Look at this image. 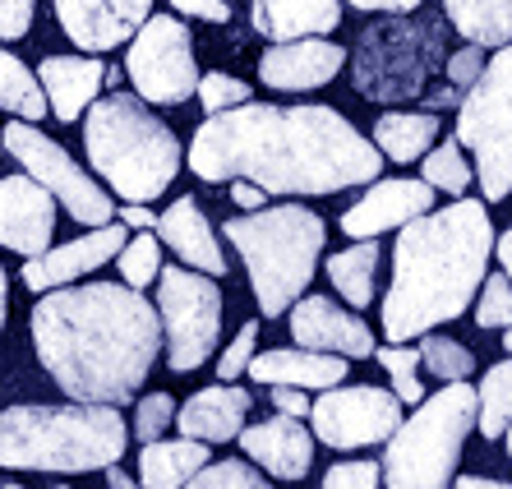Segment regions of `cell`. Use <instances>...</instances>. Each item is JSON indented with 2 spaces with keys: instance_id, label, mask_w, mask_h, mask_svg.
<instances>
[{
  "instance_id": "6da1fadb",
  "label": "cell",
  "mask_w": 512,
  "mask_h": 489,
  "mask_svg": "<svg viewBox=\"0 0 512 489\" xmlns=\"http://www.w3.org/2000/svg\"><path fill=\"white\" fill-rule=\"evenodd\" d=\"M190 171L213 185L250 180L263 194H337L379 180L383 153L337 107L245 102L199 125Z\"/></svg>"
},
{
  "instance_id": "8d00e7d4",
  "label": "cell",
  "mask_w": 512,
  "mask_h": 489,
  "mask_svg": "<svg viewBox=\"0 0 512 489\" xmlns=\"http://www.w3.org/2000/svg\"><path fill=\"white\" fill-rule=\"evenodd\" d=\"M471 305H476L480 328H512V282L503 273H485Z\"/></svg>"
},
{
  "instance_id": "7402d4cb",
  "label": "cell",
  "mask_w": 512,
  "mask_h": 489,
  "mask_svg": "<svg viewBox=\"0 0 512 489\" xmlns=\"http://www.w3.org/2000/svg\"><path fill=\"white\" fill-rule=\"evenodd\" d=\"M37 84H42V97H47L51 116L74 125V120L102 97L107 65L97 56H47L37 65Z\"/></svg>"
},
{
  "instance_id": "816d5d0a",
  "label": "cell",
  "mask_w": 512,
  "mask_h": 489,
  "mask_svg": "<svg viewBox=\"0 0 512 489\" xmlns=\"http://www.w3.org/2000/svg\"><path fill=\"white\" fill-rule=\"evenodd\" d=\"M107 489H143V485L134 476H125V471H120V462H116V466H107Z\"/></svg>"
},
{
  "instance_id": "836d02e7",
  "label": "cell",
  "mask_w": 512,
  "mask_h": 489,
  "mask_svg": "<svg viewBox=\"0 0 512 489\" xmlns=\"http://www.w3.org/2000/svg\"><path fill=\"white\" fill-rule=\"evenodd\" d=\"M374 360L383 365V374L393 379V397L402 406H416V402H425V388H420V351L416 346H397V342H388V346H374Z\"/></svg>"
},
{
  "instance_id": "4dcf8cb0",
  "label": "cell",
  "mask_w": 512,
  "mask_h": 489,
  "mask_svg": "<svg viewBox=\"0 0 512 489\" xmlns=\"http://www.w3.org/2000/svg\"><path fill=\"white\" fill-rule=\"evenodd\" d=\"M508 425H512V356L489 365L476 388V430L485 439H503Z\"/></svg>"
},
{
  "instance_id": "db71d44e",
  "label": "cell",
  "mask_w": 512,
  "mask_h": 489,
  "mask_svg": "<svg viewBox=\"0 0 512 489\" xmlns=\"http://www.w3.org/2000/svg\"><path fill=\"white\" fill-rule=\"evenodd\" d=\"M503 346H508V356H512V328H503Z\"/></svg>"
},
{
  "instance_id": "5b68a950",
  "label": "cell",
  "mask_w": 512,
  "mask_h": 489,
  "mask_svg": "<svg viewBox=\"0 0 512 489\" xmlns=\"http://www.w3.org/2000/svg\"><path fill=\"white\" fill-rule=\"evenodd\" d=\"M84 148L107 190H116L125 203H153L157 194H167L185 162L171 125L157 120L134 93L97 97L84 111Z\"/></svg>"
},
{
  "instance_id": "7bdbcfd3",
  "label": "cell",
  "mask_w": 512,
  "mask_h": 489,
  "mask_svg": "<svg viewBox=\"0 0 512 489\" xmlns=\"http://www.w3.org/2000/svg\"><path fill=\"white\" fill-rule=\"evenodd\" d=\"M33 10H37V0H0V37L19 42L33 28Z\"/></svg>"
},
{
  "instance_id": "e575fe53",
  "label": "cell",
  "mask_w": 512,
  "mask_h": 489,
  "mask_svg": "<svg viewBox=\"0 0 512 489\" xmlns=\"http://www.w3.org/2000/svg\"><path fill=\"white\" fill-rule=\"evenodd\" d=\"M116 268H120V282H125V287L143 291L157 273H162V240H157L153 231L130 236L125 245H120V254H116Z\"/></svg>"
},
{
  "instance_id": "3957f363",
  "label": "cell",
  "mask_w": 512,
  "mask_h": 489,
  "mask_svg": "<svg viewBox=\"0 0 512 489\" xmlns=\"http://www.w3.org/2000/svg\"><path fill=\"white\" fill-rule=\"evenodd\" d=\"M494 259V222L480 199L429 208L397 231L393 282L383 296V337L416 342L443 323L462 319Z\"/></svg>"
},
{
  "instance_id": "ac0fdd59",
  "label": "cell",
  "mask_w": 512,
  "mask_h": 489,
  "mask_svg": "<svg viewBox=\"0 0 512 489\" xmlns=\"http://www.w3.org/2000/svg\"><path fill=\"white\" fill-rule=\"evenodd\" d=\"M291 337L305 351H328V356H342V360L374 356V333L365 328V319L333 305L328 296H300L291 305Z\"/></svg>"
},
{
  "instance_id": "8992f818",
  "label": "cell",
  "mask_w": 512,
  "mask_h": 489,
  "mask_svg": "<svg viewBox=\"0 0 512 489\" xmlns=\"http://www.w3.org/2000/svg\"><path fill=\"white\" fill-rule=\"evenodd\" d=\"M222 231L245 259L263 319H277L305 296L323 259V240H328L323 217L305 203H277V208L231 217Z\"/></svg>"
},
{
  "instance_id": "7a4b0ae2",
  "label": "cell",
  "mask_w": 512,
  "mask_h": 489,
  "mask_svg": "<svg viewBox=\"0 0 512 489\" xmlns=\"http://www.w3.org/2000/svg\"><path fill=\"white\" fill-rule=\"evenodd\" d=\"M33 351L70 402L125 406L162 351L157 305L125 282H74L37 296Z\"/></svg>"
},
{
  "instance_id": "ffe728a7",
  "label": "cell",
  "mask_w": 512,
  "mask_h": 489,
  "mask_svg": "<svg viewBox=\"0 0 512 489\" xmlns=\"http://www.w3.org/2000/svg\"><path fill=\"white\" fill-rule=\"evenodd\" d=\"M240 453L277 480H305L314 466V434L296 416H268L236 434Z\"/></svg>"
},
{
  "instance_id": "603a6c76",
  "label": "cell",
  "mask_w": 512,
  "mask_h": 489,
  "mask_svg": "<svg viewBox=\"0 0 512 489\" xmlns=\"http://www.w3.org/2000/svg\"><path fill=\"white\" fill-rule=\"evenodd\" d=\"M245 416H250V393L240 383H213L176 406V430L213 448V443L236 439L245 430Z\"/></svg>"
},
{
  "instance_id": "9a60e30c",
  "label": "cell",
  "mask_w": 512,
  "mask_h": 489,
  "mask_svg": "<svg viewBox=\"0 0 512 489\" xmlns=\"http://www.w3.org/2000/svg\"><path fill=\"white\" fill-rule=\"evenodd\" d=\"M434 208V190L425 180L393 176V180H370V190L360 194L351 208L342 213V236L351 240H379L383 231H402L406 222H416L420 213Z\"/></svg>"
},
{
  "instance_id": "2e32d148",
  "label": "cell",
  "mask_w": 512,
  "mask_h": 489,
  "mask_svg": "<svg viewBox=\"0 0 512 489\" xmlns=\"http://www.w3.org/2000/svg\"><path fill=\"white\" fill-rule=\"evenodd\" d=\"M148 14H153V0H56L65 37L88 56L125 47Z\"/></svg>"
},
{
  "instance_id": "74e56055",
  "label": "cell",
  "mask_w": 512,
  "mask_h": 489,
  "mask_svg": "<svg viewBox=\"0 0 512 489\" xmlns=\"http://www.w3.org/2000/svg\"><path fill=\"white\" fill-rule=\"evenodd\" d=\"M194 97L203 102V111H208V116H222V111H231V107H245L254 93H250V84H245V79H236V74H199Z\"/></svg>"
},
{
  "instance_id": "e0dca14e",
  "label": "cell",
  "mask_w": 512,
  "mask_h": 489,
  "mask_svg": "<svg viewBox=\"0 0 512 489\" xmlns=\"http://www.w3.org/2000/svg\"><path fill=\"white\" fill-rule=\"evenodd\" d=\"M51 236H56V199L24 171L0 176V245L33 259L51 250Z\"/></svg>"
},
{
  "instance_id": "9f6ffc18",
  "label": "cell",
  "mask_w": 512,
  "mask_h": 489,
  "mask_svg": "<svg viewBox=\"0 0 512 489\" xmlns=\"http://www.w3.org/2000/svg\"><path fill=\"white\" fill-rule=\"evenodd\" d=\"M0 489H24V485H0Z\"/></svg>"
},
{
  "instance_id": "83f0119b",
  "label": "cell",
  "mask_w": 512,
  "mask_h": 489,
  "mask_svg": "<svg viewBox=\"0 0 512 489\" xmlns=\"http://www.w3.org/2000/svg\"><path fill=\"white\" fill-rule=\"evenodd\" d=\"M448 24L471 47H508L512 42V0H443Z\"/></svg>"
},
{
  "instance_id": "8fae6325",
  "label": "cell",
  "mask_w": 512,
  "mask_h": 489,
  "mask_svg": "<svg viewBox=\"0 0 512 489\" xmlns=\"http://www.w3.org/2000/svg\"><path fill=\"white\" fill-rule=\"evenodd\" d=\"M0 148L24 167V176H33L37 185L56 199L79 227H107V222H116V203H111V194L102 190V185H97V180L88 176V171L79 167L56 139H51V134L37 130V125H28V120H10L5 134H0Z\"/></svg>"
},
{
  "instance_id": "484cf974",
  "label": "cell",
  "mask_w": 512,
  "mask_h": 489,
  "mask_svg": "<svg viewBox=\"0 0 512 489\" xmlns=\"http://www.w3.org/2000/svg\"><path fill=\"white\" fill-rule=\"evenodd\" d=\"M213 462L208 443L199 439H153L143 443L139 453V485L143 489H180L190 476H199L203 466Z\"/></svg>"
},
{
  "instance_id": "6f0895ef",
  "label": "cell",
  "mask_w": 512,
  "mask_h": 489,
  "mask_svg": "<svg viewBox=\"0 0 512 489\" xmlns=\"http://www.w3.org/2000/svg\"><path fill=\"white\" fill-rule=\"evenodd\" d=\"M56 489H70V485H56Z\"/></svg>"
},
{
  "instance_id": "cb8c5ba5",
  "label": "cell",
  "mask_w": 512,
  "mask_h": 489,
  "mask_svg": "<svg viewBox=\"0 0 512 489\" xmlns=\"http://www.w3.org/2000/svg\"><path fill=\"white\" fill-rule=\"evenodd\" d=\"M250 374L254 383H286V388H305V393H323V388H337L346 379V360L342 356H328V351H305V346H277V351H254L250 360Z\"/></svg>"
},
{
  "instance_id": "d4e9b609",
  "label": "cell",
  "mask_w": 512,
  "mask_h": 489,
  "mask_svg": "<svg viewBox=\"0 0 512 489\" xmlns=\"http://www.w3.org/2000/svg\"><path fill=\"white\" fill-rule=\"evenodd\" d=\"M254 33L268 42H296V37H328L342 24V0H254Z\"/></svg>"
},
{
  "instance_id": "9c48e42d",
  "label": "cell",
  "mask_w": 512,
  "mask_h": 489,
  "mask_svg": "<svg viewBox=\"0 0 512 489\" xmlns=\"http://www.w3.org/2000/svg\"><path fill=\"white\" fill-rule=\"evenodd\" d=\"M443 65V28L434 19H388L360 33L356 88L370 102H411Z\"/></svg>"
},
{
  "instance_id": "681fc988",
  "label": "cell",
  "mask_w": 512,
  "mask_h": 489,
  "mask_svg": "<svg viewBox=\"0 0 512 489\" xmlns=\"http://www.w3.org/2000/svg\"><path fill=\"white\" fill-rule=\"evenodd\" d=\"M494 259H499V273L512 282V227L503 236H494Z\"/></svg>"
},
{
  "instance_id": "7dc6e473",
  "label": "cell",
  "mask_w": 512,
  "mask_h": 489,
  "mask_svg": "<svg viewBox=\"0 0 512 489\" xmlns=\"http://www.w3.org/2000/svg\"><path fill=\"white\" fill-rule=\"evenodd\" d=\"M351 10H365V14H411L420 10L425 0H346Z\"/></svg>"
},
{
  "instance_id": "44dd1931",
  "label": "cell",
  "mask_w": 512,
  "mask_h": 489,
  "mask_svg": "<svg viewBox=\"0 0 512 489\" xmlns=\"http://www.w3.org/2000/svg\"><path fill=\"white\" fill-rule=\"evenodd\" d=\"M153 231L185 268H194L203 277H227V254L217 245L213 222L203 217V208L194 199H176L167 213H157Z\"/></svg>"
},
{
  "instance_id": "d6a6232c",
  "label": "cell",
  "mask_w": 512,
  "mask_h": 489,
  "mask_svg": "<svg viewBox=\"0 0 512 489\" xmlns=\"http://www.w3.org/2000/svg\"><path fill=\"white\" fill-rule=\"evenodd\" d=\"M416 351H420V370H429L443 383H462L476 374V356H471L462 342H453V337H443V333H425Z\"/></svg>"
},
{
  "instance_id": "52a82bcc",
  "label": "cell",
  "mask_w": 512,
  "mask_h": 489,
  "mask_svg": "<svg viewBox=\"0 0 512 489\" xmlns=\"http://www.w3.org/2000/svg\"><path fill=\"white\" fill-rule=\"evenodd\" d=\"M476 430V388L443 383L434 397L416 402L383 448L379 476L388 489H448L457 480L466 434Z\"/></svg>"
},
{
  "instance_id": "ba28073f",
  "label": "cell",
  "mask_w": 512,
  "mask_h": 489,
  "mask_svg": "<svg viewBox=\"0 0 512 489\" xmlns=\"http://www.w3.org/2000/svg\"><path fill=\"white\" fill-rule=\"evenodd\" d=\"M457 144L476 162L485 203L512 194V42L485 60L480 79L457 102Z\"/></svg>"
},
{
  "instance_id": "d590c367",
  "label": "cell",
  "mask_w": 512,
  "mask_h": 489,
  "mask_svg": "<svg viewBox=\"0 0 512 489\" xmlns=\"http://www.w3.org/2000/svg\"><path fill=\"white\" fill-rule=\"evenodd\" d=\"M180 489H273L263 480V471H254L250 462L227 457V462H208L199 476H190Z\"/></svg>"
},
{
  "instance_id": "7c38bea8",
  "label": "cell",
  "mask_w": 512,
  "mask_h": 489,
  "mask_svg": "<svg viewBox=\"0 0 512 489\" xmlns=\"http://www.w3.org/2000/svg\"><path fill=\"white\" fill-rule=\"evenodd\" d=\"M125 74L134 84V97L148 107H180L199 88V60H194V37L176 14H148L139 33L130 37Z\"/></svg>"
},
{
  "instance_id": "f546056e",
  "label": "cell",
  "mask_w": 512,
  "mask_h": 489,
  "mask_svg": "<svg viewBox=\"0 0 512 489\" xmlns=\"http://www.w3.org/2000/svg\"><path fill=\"white\" fill-rule=\"evenodd\" d=\"M0 111H10V116L28 120V125L47 116V97H42L37 74L5 47H0Z\"/></svg>"
},
{
  "instance_id": "f35d334b",
  "label": "cell",
  "mask_w": 512,
  "mask_h": 489,
  "mask_svg": "<svg viewBox=\"0 0 512 489\" xmlns=\"http://www.w3.org/2000/svg\"><path fill=\"white\" fill-rule=\"evenodd\" d=\"M171 425H176V397H171V393L139 397V406H134V439L153 443V439H162Z\"/></svg>"
},
{
  "instance_id": "30bf717a",
  "label": "cell",
  "mask_w": 512,
  "mask_h": 489,
  "mask_svg": "<svg viewBox=\"0 0 512 489\" xmlns=\"http://www.w3.org/2000/svg\"><path fill=\"white\" fill-rule=\"evenodd\" d=\"M157 323H162V346L167 365L176 374H194L208 365L222 337V287L217 277H203L194 268H167L157 273Z\"/></svg>"
},
{
  "instance_id": "4fadbf2b",
  "label": "cell",
  "mask_w": 512,
  "mask_h": 489,
  "mask_svg": "<svg viewBox=\"0 0 512 489\" xmlns=\"http://www.w3.org/2000/svg\"><path fill=\"white\" fill-rule=\"evenodd\" d=\"M310 420L314 443L333 453H356L393 439V430L402 425V402L374 383H337L323 388L319 402H310Z\"/></svg>"
},
{
  "instance_id": "bcb514c9",
  "label": "cell",
  "mask_w": 512,
  "mask_h": 489,
  "mask_svg": "<svg viewBox=\"0 0 512 489\" xmlns=\"http://www.w3.org/2000/svg\"><path fill=\"white\" fill-rule=\"evenodd\" d=\"M116 222L125 231H153L157 227V213L148 208V203H120V208H116Z\"/></svg>"
},
{
  "instance_id": "1f68e13d",
  "label": "cell",
  "mask_w": 512,
  "mask_h": 489,
  "mask_svg": "<svg viewBox=\"0 0 512 489\" xmlns=\"http://www.w3.org/2000/svg\"><path fill=\"white\" fill-rule=\"evenodd\" d=\"M420 180H425L434 194H457V199H462V194L471 190L476 171H471L466 148L457 144V139H443V144H434L420 157Z\"/></svg>"
},
{
  "instance_id": "d6986e66",
  "label": "cell",
  "mask_w": 512,
  "mask_h": 489,
  "mask_svg": "<svg viewBox=\"0 0 512 489\" xmlns=\"http://www.w3.org/2000/svg\"><path fill=\"white\" fill-rule=\"evenodd\" d=\"M346 65V51L328 37H296V42H273L259 56L263 88L277 93H310V88L333 84L337 70Z\"/></svg>"
},
{
  "instance_id": "f5cc1de1",
  "label": "cell",
  "mask_w": 512,
  "mask_h": 489,
  "mask_svg": "<svg viewBox=\"0 0 512 489\" xmlns=\"http://www.w3.org/2000/svg\"><path fill=\"white\" fill-rule=\"evenodd\" d=\"M5 319H10V282H5V268H0V333H5Z\"/></svg>"
},
{
  "instance_id": "ab89813d",
  "label": "cell",
  "mask_w": 512,
  "mask_h": 489,
  "mask_svg": "<svg viewBox=\"0 0 512 489\" xmlns=\"http://www.w3.org/2000/svg\"><path fill=\"white\" fill-rule=\"evenodd\" d=\"M254 342H259V319L240 323L236 342H231L227 351H222V360H217V379L231 383V379H240V374L250 370V360H254Z\"/></svg>"
},
{
  "instance_id": "277c9868",
  "label": "cell",
  "mask_w": 512,
  "mask_h": 489,
  "mask_svg": "<svg viewBox=\"0 0 512 489\" xmlns=\"http://www.w3.org/2000/svg\"><path fill=\"white\" fill-rule=\"evenodd\" d=\"M125 443L130 430L120 406L24 402L0 411V466L10 471H60V476L107 471L125 457Z\"/></svg>"
},
{
  "instance_id": "60d3db41",
  "label": "cell",
  "mask_w": 512,
  "mask_h": 489,
  "mask_svg": "<svg viewBox=\"0 0 512 489\" xmlns=\"http://www.w3.org/2000/svg\"><path fill=\"white\" fill-rule=\"evenodd\" d=\"M480 70H485V47H471L466 42L462 51H453V56L443 60V74H448V88H453L457 97L466 93V88L480 79Z\"/></svg>"
},
{
  "instance_id": "5bb4252c",
  "label": "cell",
  "mask_w": 512,
  "mask_h": 489,
  "mask_svg": "<svg viewBox=\"0 0 512 489\" xmlns=\"http://www.w3.org/2000/svg\"><path fill=\"white\" fill-rule=\"evenodd\" d=\"M125 240H130V231L120 227V222H107V227H93V231H84V236H74L70 245H51V250L33 254V259L24 263V287L37 291V296L74 287L79 277L107 268Z\"/></svg>"
},
{
  "instance_id": "f6af8a7d",
  "label": "cell",
  "mask_w": 512,
  "mask_h": 489,
  "mask_svg": "<svg viewBox=\"0 0 512 489\" xmlns=\"http://www.w3.org/2000/svg\"><path fill=\"white\" fill-rule=\"evenodd\" d=\"M268 397H273L277 416H296V420L310 416V393H305V388H286V383H273V388H268Z\"/></svg>"
},
{
  "instance_id": "b9f144b4",
  "label": "cell",
  "mask_w": 512,
  "mask_h": 489,
  "mask_svg": "<svg viewBox=\"0 0 512 489\" xmlns=\"http://www.w3.org/2000/svg\"><path fill=\"white\" fill-rule=\"evenodd\" d=\"M383 476H379V462H337L328 466V476H323V489H379Z\"/></svg>"
},
{
  "instance_id": "11a10c76",
  "label": "cell",
  "mask_w": 512,
  "mask_h": 489,
  "mask_svg": "<svg viewBox=\"0 0 512 489\" xmlns=\"http://www.w3.org/2000/svg\"><path fill=\"white\" fill-rule=\"evenodd\" d=\"M503 439H508V457H512V425H508V430H503Z\"/></svg>"
},
{
  "instance_id": "c3c4849f",
  "label": "cell",
  "mask_w": 512,
  "mask_h": 489,
  "mask_svg": "<svg viewBox=\"0 0 512 489\" xmlns=\"http://www.w3.org/2000/svg\"><path fill=\"white\" fill-rule=\"evenodd\" d=\"M231 199H236V208H245V213L268 208V194H263L259 185H250V180H231Z\"/></svg>"
},
{
  "instance_id": "f907efd6",
  "label": "cell",
  "mask_w": 512,
  "mask_h": 489,
  "mask_svg": "<svg viewBox=\"0 0 512 489\" xmlns=\"http://www.w3.org/2000/svg\"><path fill=\"white\" fill-rule=\"evenodd\" d=\"M453 489H512V485H503V480H485V476H457Z\"/></svg>"
},
{
  "instance_id": "f1b7e54d",
  "label": "cell",
  "mask_w": 512,
  "mask_h": 489,
  "mask_svg": "<svg viewBox=\"0 0 512 489\" xmlns=\"http://www.w3.org/2000/svg\"><path fill=\"white\" fill-rule=\"evenodd\" d=\"M379 240H356L328 259V282L337 287V296L356 310H370L374 305V273H379Z\"/></svg>"
},
{
  "instance_id": "ee69618b",
  "label": "cell",
  "mask_w": 512,
  "mask_h": 489,
  "mask_svg": "<svg viewBox=\"0 0 512 489\" xmlns=\"http://www.w3.org/2000/svg\"><path fill=\"white\" fill-rule=\"evenodd\" d=\"M176 14H190V19H208V24H227L231 5L227 0H167Z\"/></svg>"
},
{
  "instance_id": "4316f807",
  "label": "cell",
  "mask_w": 512,
  "mask_h": 489,
  "mask_svg": "<svg viewBox=\"0 0 512 489\" xmlns=\"http://www.w3.org/2000/svg\"><path fill=\"white\" fill-rule=\"evenodd\" d=\"M374 148L383 162H420L429 148L439 144V116L434 111H383L374 120Z\"/></svg>"
}]
</instances>
